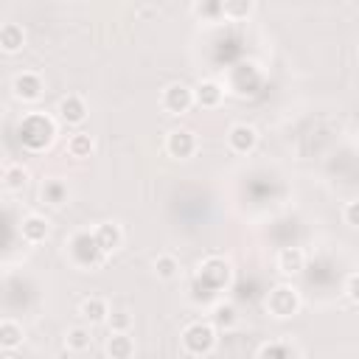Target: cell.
<instances>
[{"mask_svg":"<svg viewBox=\"0 0 359 359\" xmlns=\"http://www.w3.org/2000/svg\"><path fill=\"white\" fill-rule=\"evenodd\" d=\"M22 45H25V31H22V25H17V22H3V25H0V48H3L6 53H17Z\"/></svg>","mask_w":359,"mask_h":359,"instance_id":"13","label":"cell"},{"mask_svg":"<svg viewBox=\"0 0 359 359\" xmlns=\"http://www.w3.org/2000/svg\"><path fill=\"white\" fill-rule=\"evenodd\" d=\"M196 104V98H194V90L188 87V84H171V87H165V93H163V109L165 112H171V115H182V112H188L191 107Z\"/></svg>","mask_w":359,"mask_h":359,"instance_id":"6","label":"cell"},{"mask_svg":"<svg viewBox=\"0 0 359 359\" xmlns=\"http://www.w3.org/2000/svg\"><path fill=\"white\" fill-rule=\"evenodd\" d=\"M297 309H300V294H297L294 286L280 283V286H275V289L266 294V311H269L272 317H278V320L294 317Z\"/></svg>","mask_w":359,"mask_h":359,"instance_id":"4","label":"cell"},{"mask_svg":"<svg viewBox=\"0 0 359 359\" xmlns=\"http://www.w3.org/2000/svg\"><path fill=\"white\" fill-rule=\"evenodd\" d=\"M345 222H348L351 227H359V199L345 205Z\"/></svg>","mask_w":359,"mask_h":359,"instance_id":"30","label":"cell"},{"mask_svg":"<svg viewBox=\"0 0 359 359\" xmlns=\"http://www.w3.org/2000/svg\"><path fill=\"white\" fill-rule=\"evenodd\" d=\"M258 359H292V351L286 345H280V342H269V345L261 348Z\"/></svg>","mask_w":359,"mask_h":359,"instance_id":"27","label":"cell"},{"mask_svg":"<svg viewBox=\"0 0 359 359\" xmlns=\"http://www.w3.org/2000/svg\"><path fill=\"white\" fill-rule=\"evenodd\" d=\"M303 266H306V252H303L300 247H286V250H280V255H278V269H280L283 275H297V272H303Z\"/></svg>","mask_w":359,"mask_h":359,"instance_id":"14","label":"cell"},{"mask_svg":"<svg viewBox=\"0 0 359 359\" xmlns=\"http://www.w3.org/2000/svg\"><path fill=\"white\" fill-rule=\"evenodd\" d=\"M107 353L109 359H132L135 353V339L129 334H109L107 339Z\"/></svg>","mask_w":359,"mask_h":359,"instance_id":"17","label":"cell"},{"mask_svg":"<svg viewBox=\"0 0 359 359\" xmlns=\"http://www.w3.org/2000/svg\"><path fill=\"white\" fill-rule=\"evenodd\" d=\"M236 320H238V314H236V309H233L230 303H219V306L213 309V325H216V328H233Z\"/></svg>","mask_w":359,"mask_h":359,"instance_id":"23","label":"cell"},{"mask_svg":"<svg viewBox=\"0 0 359 359\" xmlns=\"http://www.w3.org/2000/svg\"><path fill=\"white\" fill-rule=\"evenodd\" d=\"M345 294H348L351 303L359 306V272H353V275L348 278V283H345Z\"/></svg>","mask_w":359,"mask_h":359,"instance_id":"29","label":"cell"},{"mask_svg":"<svg viewBox=\"0 0 359 359\" xmlns=\"http://www.w3.org/2000/svg\"><path fill=\"white\" fill-rule=\"evenodd\" d=\"M28 182V168L22 163H6L3 165V188L6 191H22Z\"/></svg>","mask_w":359,"mask_h":359,"instance_id":"16","label":"cell"},{"mask_svg":"<svg viewBox=\"0 0 359 359\" xmlns=\"http://www.w3.org/2000/svg\"><path fill=\"white\" fill-rule=\"evenodd\" d=\"M194 11L202 17H222V3H196Z\"/></svg>","mask_w":359,"mask_h":359,"instance_id":"28","label":"cell"},{"mask_svg":"<svg viewBox=\"0 0 359 359\" xmlns=\"http://www.w3.org/2000/svg\"><path fill=\"white\" fill-rule=\"evenodd\" d=\"M65 199H67V185L62 180H45V185H42V202L59 208Z\"/></svg>","mask_w":359,"mask_h":359,"instance_id":"20","label":"cell"},{"mask_svg":"<svg viewBox=\"0 0 359 359\" xmlns=\"http://www.w3.org/2000/svg\"><path fill=\"white\" fill-rule=\"evenodd\" d=\"M93 233H95V238H98V244H101L104 252L118 250L121 241H123V233H121V227H118L115 222H104V224H98Z\"/></svg>","mask_w":359,"mask_h":359,"instance_id":"15","label":"cell"},{"mask_svg":"<svg viewBox=\"0 0 359 359\" xmlns=\"http://www.w3.org/2000/svg\"><path fill=\"white\" fill-rule=\"evenodd\" d=\"M199 283H205L208 289L219 292L230 283V264L224 258H208L202 266H199V275H196Z\"/></svg>","mask_w":359,"mask_h":359,"instance_id":"5","label":"cell"},{"mask_svg":"<svg viewBox=\"0 0 359 359\" xmlns=\"http://www.w3.org/2000/svg\"><path fill=\"white\" fill-rule=\"evenodd\" d=\"M20 233H22V238H25L28 244H42V241L50 236V224H48V219H45V216L31 213V216H25V219H22Z\"/></svg>","mask_w":359,"mask_h":359,"instance_id":"11","label":"cell"},{"mask_svg":"<svg viewBox=\"0 0 359 359\" xmlns=\"http://www.w3.org/2000/svg\"><path fill=\"white\" fill-rule=\"evenodd\" d=\"M250 11H252L250 0H227V3H222V17H227V20H241Z\"/></svg>","mask_w":359,"mask_h":359,"instance_id":"24","label":"cell"},{"mask_svg":"<svg viewBox=\"0 0 359 359\" xmlns=\"http://www.w3.org/2000/svg\"><path fill=\"white\" fill-rule=\"evenodd\" d=\"M227 143H230V149H233L236 154H250V151L258 146V132H255V126H250V123H236V126H230V132H227Z\"/></svg>","mask_w":359,"mask_h":359,"instance_id":"9","label":"cell"},{"mask_svg":"<svg viewBox=\"0 0 359 359\" xmlns=\"http://www.w3.org/2000/svg\"><path fill=\"white\" fill-rule=\"evenodd\" d=\"M90 342H93V337H90V331L81 328V325H76V328H70V331L65 334V345H67L70 351H87Z\"/></svg>","mask_w":359,"mask_h":359,"instance_id":"22","label":"cell"},{"mask_svg":"<svg viewBox=\"0 0 359 359\" xmlns=\"http://www.w3.org/2000/svg\"><path fill=\"white\" fill-rule=\"evenodd\" d=\"M165 151L177 160H185L196 151V135L191 129H171L165 137Z\"/></svg>","mask_w":359,"mask_h":359,"instance_id":"8","label":"cell"},{"mask_svg":"<svg viewBox=\"0 0 359 359\" xmlns=\"http://www.w3.org/2000/svg\"><path fill=\"white\" fill-rule=\"evenodd\" d=\"M22 345V325H17L14 320H3L0 323V348L3 351H17Z\"/></svg>","mask_w":359,"mask_h":359,"instance_id":"19","label":"cell"},{"mask_svg":"<svg viewBox=\"0 0 359 359\" xmlns=\"http://www.w3.org/2000/svg\"><path fill=\"white\" fill-rule=\"evenodd\" d=\"M216 345V325L213 323H191L182 331V348L191 356H205Z\"/></svg>","mask_w":359,"mask_h":359,"instance_id":"3","label":"cell"},{"mask_svg":"<svg viewBox=\"0 0 359 359\" xmlns=\"http://www.w3.org/2000/svg\"><path fill=\"white\" fill-rule=\"evenodd\" d=\"M194 98H196L199 107L213 109V107L222 104V98H224V87H222L219 81H199V84L194 87Z\"/></svg>","mask_w":359,"mask_h":359,"instance_id":"12","label":"cell"},{"mask_svg":"<svg viewBox=\"0 0 359 359\" xmlns=\"http://www.w3.org/2000/svg\"><path fill=\"white\" fill-rule=\"evenodd\" d=\"M93 149H95V143H93V135H87V132H76V135H70V140H67V151H70L73 157H90Z\"/></svg>","mask_w":359,"mask_h":359,"instance_id":"21","label":"cell"},{"mask_svg":"<svg viewBox=\"0 0 359 359\" xmlns=\"http://www.w3.org/2000/svg\"><path fill=\"white\" fill-rule=\"evenodd\" d=\"M104 250L95 238V233L90 230H79L73 238H70V258L79 264V266H98L104 261Z\"/></svg>","mask_w":359,"mask_h":359,"instance_id":"2","label":"cell"},{"mask_svg":"<svg viewBox=\"0 0 359 359\" xmlns=\"http://www.w3.org/2000/svg\"><path fill=\"white\" fill-rule=\"evenodd\" d=\"M107 325H109V331H112V334H129V325H132V314H129V311H123V309H118V311H109V317H107Z\"/></svg>","mask_w":359,"mask_h":359,"instance_id":"26","label":"cell"},{"mask_svg":"<svg viewBox=\"0 0 359 359\" xmlns=\"http://www.w3.org/2000/svg\"><path fill=\"white\" fill-rule=\"evenodd\" d=\"M11 90H14V95H17L20 101H36V98L42 95L45 84H42V76H39V73H34V70H22V73L14 76Z\"/></svg>","mask_w":359,"mask_h":359,"instance_id":"7","label":"cell"},{"mask_svg":"<svg viewBox=\"0 0 359 359\" xmlns=\"http://www.w3.org/2000/svg\"><path fill=\"white\" fill-rule=\"evenodd\" d=\"M79 311L90 323H107V317H109V309H107V300L104 297H87V300H81Z\"/></svg>","mask_w":359,"mask_h":359,"instance_id":"18","label":"cell"},{"mask_svg":"<svg viewBox=\"0 0 359 359\" xmlns=\"http://www.w3.org/2000/svg\"><path fill=\"white\" fill-rule=\"evenodd\" d=\"M56 137V123L48 112H28L17 126V140L28 151H45Z\"/></svg>","mask_w":359,"mask_h":359,"instance_id":"1","label":"cell"},{"mask_svg":"<svg viewBox=\"0 0 359 359\" xmlns=\"http://www.w3.org/2000/svg\"><path fill=\"white\" fill-rule=\"evenodd\" d=\"M154 272H157V278L171 280V278H177L180 264H177V258H174V255H157V261H154Z\"/></svg>","mask_w":359,"mask_h":359,"instance_id":"25","label":"cell"},{"mask_svg":"<svg viewBox=\"0 0 359 359\" xmlns=\"http://www.w3.org/2000/svg\"><path fill=\"white\" fill-rule=\"evenodd\" d=\"M56 112H59V118H62L65 123L79 126V123H84V118H87V104H84L81 95H73V93H70V95H65V98L59 101Z\"/></svg>","mask_w":359,"mask_h":359,"instance_id":"10","label":"cell"}]
</instances>
